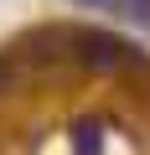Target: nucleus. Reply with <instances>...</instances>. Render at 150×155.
Returning a JSON list of instances; mask_svg holds the SVG:
<instances>
[{
    "instance_id": "7ed1b4c3",
    "label": "nucleus",
    "mask_w": 150,
    "mask_h": 155,
    "mask_svg": "<svg viewBox=\"0 0 150 155\" xmlns=\"http://www.w3.org/2000/svg\"><path fill=\"white\" fill-rule=\"evenodd\" d=\"M124 5H129V16H135V21H145V26H150V0H124Z\"/></svg>"
},
{
    "instance_id": "39448f33",
    "label": "nucleus",
    "mask_w": 150,
    "mask_h": 155,
    "mask_svg": "<svg viewBox=\"0 0 150 155\" xmlns=\"http://www.w3.org/2000/svg\"><path fill=\"white\" fill-rule=\"evenodd\" d=\"M78 5H109V0H78Z\"/></svg>"
},
{
    "instance_id": "20e7f679",
    "label": "nucleus",
    "mask_w": 150,
    "mask_h": 155,
    "mask_svg": "<svg viewBox=\"0 0 150 155\" xmlns=\"http://www.w3.org/2000/svg\"><path fill=\"white\" fill-rule=\"evenodd\" d=\"M11 83H16V67H11V62H5V57H0V93H5V88H11Z\"/></svg>"
},
{
    "instance_id": "f03ea898",
    "label": "nucleus",
    "mask_w": 150,
    "mask_h": 155,
    "mask_svg": "<svg viewBox=\"0 0 150 155\" xmlns=\"http://www.w3.org/2000/svg\"><path fill=\"white\" fill-rule=\"evenodd\" d=\"M52 47H67V52H72V31H62V26H36V31L26 36V57H31V62H52V57H57Z\"/></svg>"
},
{
    "instance_id": "f257e3e1",
    "label": "nucleus",
    "mask_w": 150,
    "mask_h": 155,
    "mask_svg": "<svg viewBox=\"0 0 150 155\" xmlns=\"http://www.w3.org/2000/svg\"><path fill=\"white\" fill-rule=\"evenodd\" d=\"M72 47H78V62L93 67V72H124V67H150V57L124 41V36H109V31H72Z\"/></svg>"
}]
</instances>
